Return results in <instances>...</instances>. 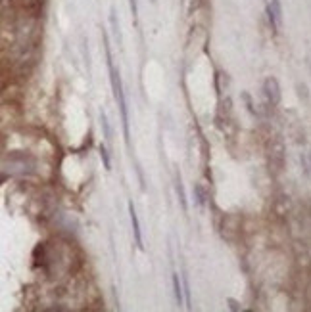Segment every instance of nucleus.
<instances>
[{"label":"nucleus","mask_w":311,"mask_h":312,"mask_svg":"<svg viewBox=\"0 0 311 312\" xmlns=\"http://www.w3.org/2000/svg\"><path fill=\"white\" fill-rule=\"evenodd\" d=\"M265 96L271 104H279L281 92H279V85H277L275 79H267L265 81Z\"/></svg>","instance_id":"20e7f679"},{"label":"nucleus","mask_w":311,"mask_h":312,"mask_svg":"<svg viewBox=\"0 0 311 312\" xmlns=\"http://www.w3.org/2000/svg\"><path fill=\"white\" fill-rule=\"evenodd\" d=\"M267 12H269V23H271V27L277 31L282 23L281 0H271V4H269V8H267Z\"/></svg>","instance_id":"f03ea898"},{"label":"nucleus","mask_w":311,"mask_h":312,"mask_svg":"<svg viewBox=\"0 0 311 312\" xmlns=\"http://www.w3.org/2000/svg\"><path fill=\"white\" fill-rule=\"evenodd\" d=\"M177 194H179V198H181V203H183V207L187 209V201H185V192H183V186H181V178L177 180Z\"/></svg>","instance_id":"423d86ee"},{"label":"nucleus","mask_w":311,"mask_h":312,"mask_svg":"<svg viewBox=\"0 0 311 312\" xmlns=\"http://www.w3.org/2000/svg\"><path fill=\"white\" fill-rule=\"evenodd\" d=\"M100 156L104 157V165H106V169H110V159H108V154H106V150H100Z\"/></svg>","instance_id":"0eeeda50"},{"label":"nucleus","mask_w":311,"mask_h":312,"mask_svg":"<svg viewBox=\"0 0 311 312\" xmlns=\"http://www.w3.org/2000/svg\"><path fill=\"white\" fill-rule=\"evenodd\" d=\"M104 41H106V56H108V69H110V81H112V88H114V96L118 100L119 111H121V121H123V134H125V140L129 142V113H127V102H125V92H123V85H121V77L119 71L114 65V59H112V50H110V44H108V37L104 35Z\"/></svg>","instance_id":"f257e3e1"},{"label":"nucleus","mask_w":311,"mask_h":312,"mask_svg":"<svg viewBox=\"0 0 311 312\" xmlns=\"http://www.w3.org/2000/svg\"><path fill=\"white\" fill-rule=\"evenodd\" d=\"M173 289H175V299H177V305H183V285L179 282V274H173Z\"/></svg>","instance_id":"39448f33"},{"label":"nucleus","mask_w":311,"mask_h":312,"mask_svg":"<svg viewBox=\"0 0 311 312\" xmlns=\"http://www.w3.org/2000/svg\"><path fill=\"white\" fill-rule=\"evenodd\" d=\"M129 214H131V224H133L134 241H136L138 249H144V243H142V232H140V222H138V216H136V211H134L133 201H129Z\"/></svg>","instance_id":"7ed1b4c3"},{"label":"nucleus","mask_w":311,"mask_h":312,"mask_svg":"<svg viewBox=\"0 0 311 312\" xmlns=\"http://www.w3.org/2000/svg\"><path fill=\"white\" fill-rule=\"evenodd\" d=\"M129 4H131V12H133V15L138 14V4H136V0H129Z\"/></svg>","instance_id":"6e6552de"}]
</instances>
